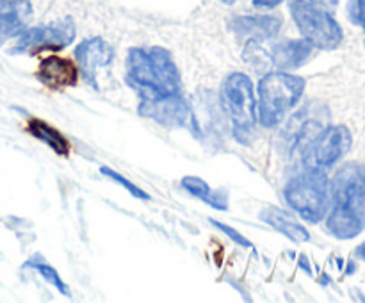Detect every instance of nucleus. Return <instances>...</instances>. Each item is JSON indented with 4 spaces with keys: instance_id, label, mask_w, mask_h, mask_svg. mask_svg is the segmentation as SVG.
<instances>
[{
    "instance_id": "nucleus-1",
    "label": "nucleus",
    "mask_w": 365,
    "mask_h": 303,
    "mask_svg": "<svg viewBox=\"0 0 365 303\" xmlns=\"http://www.w3.org/2000/svg\"><path fill=\"white\" fill-rule=\"evenodd\" d=\"M327 228L337 239H353L365 230V171L359 164H344L331 180Z\"/></svg>"
},
{
    "instance_id": "nucleus-2",
    "label": "nucleus",
    "mask_w": 365,
    "mask_h": 303,
    "mask_svg": "<svg viewBox=\"0 0 365 303\" xmlns=\"http://www.w3.org/2000/svg\"><path fill=\"white\" fill-rule=\"evenodd\" d=\"M127 82L141 100L180 95V71L163 46L150 50L130 48L127 56Z\"/></svg>"
},
{
    "instance_id": "nucleus-3",
    "label": "nucleus",
    "mask_w": 365,
    "mask_h": 303,
    "mask_svg": "<svg viewBox=\"0 0 365 303\" xmlns=\"http://www.w3.org/2000/svg\"><path fill=\"white\" fill-rule=\"evenodd\" d=\"M285 202L309 223H319L331 207V182L327 171L307 166L289 180L284 189Z\"/></svg>"
},
{
    "instance_id": "nucleus-4",
    "label": "nucleus",
    "mask_w": 365,
    "mask_h": 303,
    "mask_svg": "<svg viewBox=\"0 0 365 303\" xmlns=\"http://www.w3.org/2000/svg\"><path fill=\"white\" fill-rule=\"evenodd\" d=\"M305 81L287 71H273L260 78L257 116L264 127H277L299 102Z\"/></svg>"
},
{
    "instance_id": "nucleus-5",
    "label": "nucleus",
    "mask_w": 365,
    "mask_h": 303,
    "mask_svg": "<svg viewBox=\"0 0 365 303\" xmlns=\"http://www.w3.org/2000/svg\"><path fill=\"white\" fill-rule=\"evenodd\" d=\"M291 14L299 34L314 48L335 50L344 39L341 24L324 0H291Z\"/></svg>"
},
{
    "instance_id": "nucleus-6",
    "label": "nucleus",
    "mask_w": 365,
    "mask_h": 303,
    "mask_svg": "<svg viewBox=\"0 0 365 303\" xmlns=\"http://www.w3.org/2000/svg\"><path fill=\"white\" fill-rule=\"evenodd\" d=\"M221 100L232 123L235 141L250 145L255 138L257 96L253 82L245 73L228 75L221 91Z\"/></svg>"
},
{
    "instance_id": "nucleus-7",
    "label": "nucleus",
    "mask_w": 365,
    "mask_h": 303,
    "mask_svg": "<svg viewBox=\"0 0 365 303\" xmlns=\"http://www.w3.org/2000/svg\"><path fill=\"white\" fill-rule=\"evenodd\" d=\"M75 24L71 18H64L59 21H50L46 25L29 27L27 31L18 36L16 45L11 48V53H38V52H56L66 48L75 39Z\"/></svg>"
},
{
    "instance_id": "nucleus-8",
    "label": "nucleus",
    "mask_w": 365,
    "mask_h": 303,
    "mask_svg": "<svg viewBox=\"0 0 365 303\" xmlns=\"http://www.w3.org/2000/svg\"><path fill=\"white\" fill-rule=\"evenodd\" d=\"M351 145L353 135L348 127L328 125L319 132V135L314 139V143L305 152L307 166L328 170V168L335 166L351 150Z\"/></svg>"
},
{
    "instance_id": "nucleus-9",
    "label": "nucleus",
    "mask_w": 365,
    "mask_h": 303,
    "mask_svg": "<svg viewBox=\"0 0 365 303\" xmlns=\"http://www.w3.org/2000/svg\"><path fill=\"white\" fill-rule=\"evenodd\" d=\"M139 114L163 125V127L187 128L195 134L198 132L195 114H192L189 103L182 98V95H170L157 100H141Z\"/></svg>"
},
{
    "instance_id": "nucleus-10",
    "label": "nucleus",
    "mask_w": 365,
    "mask_h": 303,
    "mask_svg": "<svg viewBox=\"0 0 365 303\" xmlns=\"http://www.w3.org/2000/svg\"><path fill=\"white\" fill-rule=\"evenodd\" d=\"M324 127H327V123H324L323 118L317 116L316 109L309 106L299 111L298 114L291 118V121L285 127L284 135H282L287 153L302 152L305 155L309 146L312 145L314 139L319 135V132Z\"/></svg>"
},
{
    "instance_id": "nucleus-11",
    "label": "nucleus",
    "mask_w": 365,
    "mask_h": 303,
    "mask_svg": "<svg viewBox=\"0 0 365 303\" xmlns=\"http://www.w3.org/2000/svg\"><path fill=\"white\" fill-rule=\"evenodd\" d=\"M282 18L274 14H245L232 20V31L248 41L262 43L277 38L282 29Z\"/></svg>"
},
{
    "instance_id": "nucleus-12",
    "label": "nucleus",
    "mask_w": 365,
    "mask_h": 303,
    "mask_svg": "<svg viewBox=\"0 0 365 303\" xmlns=\"http://www.w3.org/2000/svg\"><path fill=\"white\" fill-rule=\"evenodd\" d=\"M34 9L31 0H0V43L18 38L31 27Z\"/></svg>"
},
{
    "instance_id": "nucleus-13",
    "label": "nucleus",
    "mask_w": 365,
    "mask_h": 303,
    "mask_svg": "<svg viewBox=\"0 0 365 303\" xmlns=\"http://www.w3.org/2000/svg\"><path fill=\"white\" fill-rule=\"evenodd\" d=\"M75 57L78 61L82 75L91 84H95V73L98 68H106L113 63L114 50L106 39L88 38L75 48Z\"/></svg>"
},
{
    "instance_id": "nucleus-14",
    "label": "nucleus",
    "mask_w": 365,
    "mask_h": 303,
    "mask_svg": "<svg viewBox=\"0 0 365 303\" xmlns=\"http://www.w3.org/2000/svg\"><path fill=\"white\" fill-rule=\"evenodd\" d=\"M38 78L50 89H64L78 81V68L73 61L61 56H48L39 63Z\"/></svg>"
},
{
    "instance_id": "nucleus-15",
    "label": "nucleus",
    "mask_w": 365,
    "mask_h": 303,
    "mask_svg": "<svg viewBox=\"0 0 365 303\" xmlns=\"http://www.w3.org/2000/svg\"><path fill=\"white\" fill-rule=\"evenodd\" d=\"M314 46L307 39H284L274 45L271 61L282 71L302 68L312 56Z\"/></svg>"
},
{
    "instance_id": "nucleus-16",
    "label": "nucleus",
    "mask_w": 365,
    "mask_h": 303,
    "mask_svg": "<svg viewBox=\"0 0 365 303\" xmlns=\"http://www.w3.org/2000/svg\"><path fill=\"white\" fill-rule=\"evenodd\" d=\"M260 220L269 225V227H273L277 232L284 234L291 241L307 242L310 239L309 230L303 225H299L294 217H291L285 210L277 209V207H266L260 212Z\"/></svg>"
},
{
    "instance_id": "nucleus-17",
    "label": "nucleus",
    "mask_w": 365,
    "mask_h": 303,
    "mask_svg": "<svg viewBox=\"0 0 365 303\" xmlns=\"http://www.w3.org/2000/svg\"><path fill=\"white\" fill-rule=\"evenodd\" d=\"M27 132L36 138L38 141L45 143L48 148H52L57 155H70L71 145L56 127H52L46 121L38 120V118H31L27 121Z\"/></svg>"
},
{
    "instance_id": "nucleus-18",
    "label": "nucleus",
    "mask_w": 365,
    "mask_h": 303,
    "mask_svg": "<svg viewBox=\"0 0 365 303\" xmlns=\"http://www.w3.org/2000/svg\"><path fill=\"white\" fill-rule=\"evenodd\" d=\"M24 267H31V269L38 271L39 274H41L43 278H45L48 284H52L53 287L57 289V291L61 292L63 296H70V289L66 287V284L63 282V278L59 277V273H57L56 269H53V266H50L48 262H45L43 260L41 255H34L31 257V259L27 260V262L24 264Z\"/></svg>"
},
{
    "instance_id": "nucleus-19",
    "label": "nucleus",
    "mask_w": 365,
    "mask_h": 303,
    "mask_svg": "<svg viewBox=\"0 0 365 303\" xmlns=\"http://www.w3.org/2000/svg\"><path fill=\"white\" fill-rule=\"evenodd\" d=\"M100 173L106 175V177H109L110 180H114V182H116V184H120L121 188L127 189V191L130 192V195L134 196V198L150 200V195H146V192L143 191L141 188H138V185H135L134 182H130V180H128V178H125L123 175L118 173V171L110 170V168H107V166H102V168H100Z\"/></svg>"
},
{
    "instance_id": "nucleus-20",
    "label": "nucleus",
    "mask_w": 365,
    "mask_h": 303,
    "mask_svg": "<svg viewBox=\"0 0 365 303\" xmlns=\"http://www.w3.org/2000/svg\"><path fill=\"white\" fill-rule=\"evenodd\" d=\"M180 184H182V188L189 192V195L196 196V198L203 200V202H207V198H209L210 192H212L210 185L200 177H184L182 178Z\"/></svg>"
},
{
    "instance_id": "nucleus-21",
    "label": "nucleus",
    "mask_w": 365,
    "mask_h": 303,
    "mask_svg": "<svg viewBox=\"0 0 365 303\" xmlns=\"http://www.w3.org/2000/svg\"><path fill=\"white\" fill-rule=\"evenodd\" d=\"M210 223H212L216 228H220L225 235H228V237H230L234 242H237L239 246H242V248H252V242H250L248 239L241 234V232L235 230V228L228 227V225L221 223V221H217V220H210Z\"/></svg>"
},
{
    "instance_id": "nucleus-22",
    "label": "nucleus",
    "mask_w": 365,
    "mask_h": 303,
    "mask_svg": "<svg viewBox=\"0 0 365 303\" xmlns=\"http://www.w3.org/2000/svg\"><path fill=\"white\" fill-rule=\"evenodd\" d=\"M349 18L365 31V0H351Z\"/></svg>"
},
{
    "instance_id": "nucleus-23",
    "label": "nucleus",
    "mask_w": 365,
    "mask_h": 303,
    "mask_svg": "<svg viewBox=\"0 0 365 303\" xmlns=\"http://www.w3.org/2000/svg\"><path fill=\"white\" fill-rule=\"evenodd\" d=\"M212 209L217 210H227L228 209V195L227 191H212L210 196L207 198V202Z\"/></svg>"
},
{
    "instance_id": "nucleus-24",
    "label": "nucleus",
    "mask_w": 365,
    "mask_h": 303,
    "mask_svg": "<svg viewBox=\"0 0 365 303\" xmlns=\"http://www.w3.org/2000/svg\"><path fill=\"white\" fill-rule=\"evenodd\" d=\"M282 2H284V0H253V6H255L257 9H274V7L280 6Z\"/></svg>"
},
{
    "instance_id": "nucleus-25",
    "label": "nucleus",
    "mask_w": 365,
    "mask_h": 303,
    "mask_svg": "<svg viewBox=\"0 0 365 303\" xmlns=\"http://www.w3.org/2000/svg\"><path fill=\"white\" fill-rule=\"evenodd\" d=\"M356 252H359V257H360V259H364V260H365V242H364L362 246H360L359 250H356Z\"/></svg>"
},
{
    "instance_id": "nucleus-26",
    "label": "nucleus",
    "mask_w": 365,
    "mask_h": 303,
    "mask_svg": "<svg viewBox=\"0 0 365 303\" xmlns=\"http://www.w3.org/2000/svg\"><path fill=\"white\" fill-rule=\"evenodd\" d=\"M221 2L227 4V6H232V4H235V2H237V0H221Z\"/></svg>"
}]
</instances>
